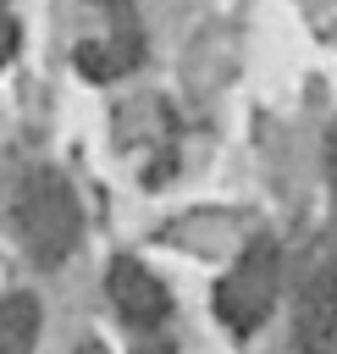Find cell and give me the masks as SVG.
Returning <instances> with one entry per match:
<instances>
[{
    "label": "cell",
    "instance_id": "cell-1",
    "mask_svg": "<svg viewBox=\"0 0 337 354\" xmlns=\"http://www.w3.org/2000/svg\"><path fill=\"white\" fill-rule=\"evenodd\" d=\"M11 216H17L22 249H28L39 266H61V260L77 249L83 216H77V199H72V188H66L61 171H50V166L28 171L22 188H17V210H11Z\"/></svg>",
    "mask_w": 337,
    "mask_h": 354
},
{
    "label": "cell",
    "instance_id": "cell-2",
    "mask_svg": "<svg viewBox=\"0 0 337 354\" xmlns=\"http://www.w3.org/2000/svg\"><path fill=\"white\" fill-rule=\"evenodd\" d=\"M276 277H282V249L271 238H254L232 260V271L215 282V315H221V326L238 332V337H249L271 315V304H276Z\"/></svg>",
    "mask_w": 337,
    "mask_h": 354
},
{
    "label": "cell",
    "instance_id": "cell-3",
    "mask_svg": "<svg viewBox=\"0 0 337 354\" xmlns=\"http://www.w3.org/2000/svg\"><path fill=\"white\" fill-rule=\"evenodd\" d=\"M298 348L304 354H331L337 348V254H326L298 293Z\"/></svg>",
    "mask_w": 337,
    "mask_h": 354
},
{
    "label": "cell",
    "instance_id": "cell-4",
    "mask_svg": "<svg viewBox=\"0 0 337 354\" xmlns=\"http://www.w3.org/2000/svg\"><path fill=\"white\" fill-rule=\"evenodd\" d=\"M105 293H110V304L122 310V321L138 326V332H155V326L166 321V310H171L166 288H160V282L149 277V266H138V260H116L110 277H105Z\"/></svg>",
    "mask_w": 337,
    "mask_h": 354
},
{
    "label": "cell",
    "instance_id": "cell-5",
    "mask_svg": "<svg viewBox=\"0 0 337 354\" xmlns=\"http://www.w3.org/2000/svg\"><path fill=\"white\" fill-rule=\"evenodd\" d=\"M127 66H138V28H122L116 39H88L77 50V72L88 77H116Z\"/></svg>",
    "mask_w": 337,
    "mask_h": 354
},
{
    "label": "cell",
    "instance_id": "cell-6",
    "mask_svg": "<svg viewBox=\"0 0 337 354\" xmlns=\"http://www.w3.org/2000/svg\"><path fill=\"white\" fill-rule=\"evenodd\" d=\"M33 332H39V304L28 293H6V304H0V354H33Z\"/></svg>",
    "mask_w": 337,
    "mask_h": 354
},
{
    "label": "cell",
    "instance_id": "cell-7",
    "mask_svg": "<svg viewBox=\"0 0 337 354\" xmlns=\"http://www.w3.org/2000/svg\"><path fill=\"white\" fill-rule=\"evenodd\" d=\"M326 171H331V188H337V122H331V138H326Z\"/></svg>",
    "mask_w": 337,
    "mask_h": 354
},
{
    "label": "cell",
    "instance_id": "cell-8",
    "mask_svg": "<svg viewBox=\"0 0 337 354\" xmlns=\"http://www.w3.org/2000/svg\"><path fill=\"white\" fill-rule=\"evenodd\" d=\"M133 354H177L171 343H144V348H133Z\"/></svg>",
    "mask_w": 337,
    "mask_h": 354
},
{
    "label": "cell",
    "instance_id": "cell-9",
    "mask_svg": "<svg viewBox=\"0 0 337 354\" xmlns=\"http://www.w3.org/2000/svg\"><path fill=\"white\" fill-rule=\"evenodd\" d=\"M72 354H105V348H99V343H77Z\"/></svg>",
    "mask_w": 337,
    "mask_h": 354
}]
</instances>
